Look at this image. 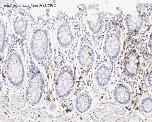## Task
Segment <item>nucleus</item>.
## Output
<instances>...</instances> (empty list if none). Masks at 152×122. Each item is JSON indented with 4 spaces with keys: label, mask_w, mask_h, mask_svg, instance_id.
<instances>
[{
    "label": "nucleus",
    "mask_w": 152,
    "mask_h": 122,
    "mask_svg": "<svg viewBox=\"0 0 152 122\" xmlns=\"http://www.w3.org/2000/svg\"><path fill=\"white\" fill-rule=\"evenodd\" d=\"M6 73L10 82L16 87H20L24 81V70L20 56L17 53L11 54L7 60Z\"/></svg>",
    "instance_id": "1"
},
{
    "label": "nucleus",
    "mask_w": 152,
    "mask_h": 122,
    "mask_svg": "<svg viewBox=\"0 0 152 122\" xmlns=\"http://www.w3.org/2000/svg\"><path fill=\"white\" fill-rule=\"evenodd\" d=\"M48 35L46 31L41 29L36 30L31 44V51L34 57L39 62L45 60L48 53Z\"/></svg>",
    "instance_id": "2"
},
{
    "label": "nucleus",
    "mask_w": 152,
    "mask_h": 122,
    "mask_svg": "<svg viewBox=\"0 0 152 122\" xmlns=\"http://www.w3.org/2000/svg\"><path fill=\"white\" fill-rule=\"evenodd\" d=\"M26 93V99L31 105H35L40 102L42 97L44 79L42 75L34 73L29 80Z\"/></svg>",
    "instance_id": "3"
},
{
    "label": "nucleus",
    "mask_w": 152,
    "mask_h": 122,
    "mask_svg": "<svg viewBox=\"0 0 152 122\" xmlns=\"http://www.w3.org/2000/svg\"><path fill=\"white\" fill-rule=\"evenodd\" d=\"M75 84L74 77L70 69L62 71L58 74L56 85V92L58 97H67L72 91Z\"/></svg>",
    "instance_id": "4"
},
{
    "label": "nucleus",
    "mask_w": 152,
    "mask_h": 122,
    "mask_svg": "<svg viewBox=\"0 0 152 122\" xmlns=\"http://www.w3.org/2000/svg\"><path fill=\"white\" fill-rule=\"evenodd\" d=\"M94 58V51L90 46L85 45L80 49L78 53V60L80 66L83 68L87 69L91 67Z\"/></svg>",
    "instance_id": "5"
},
{
    "label": "nucleus",
    "mask_w": 152,
    "mask_h": 122,
    "mask_svg": "<svg viewBox=\"0 0 152 122\" xmlns=\"http://www.w3.org/2000/svg\"><path fill=\"white\" fill-rule=\"evenodd\" d=\"M104 50L107 57L112 59L116 58L118 55L119 42L116 35L111 33L107 37L104 43Z\"/></svg>",
    "instance_id": "6"
},
{
    "label": "nucleus",
    "mask_w": 152,
    "mask_h": 122,
    "mask_svg": "<svg viewBox=\"0 0 152 122\" xmlns=\"http://www.w3.org/2000/svg\"><path fill=\"white\" fill-rule=\"evenodd\" d=\"M72 34L71 28L68 25L63 24L59 28L57 33L58 40L64 48H67L72 42Z\"/></svg>",
    "instance_id": "7"
},
{
    "label": "nucleus",
    "mask_w": 152,
    "mask_h": 122,
    "mask_svg": "<svg viewBox=\"0 0 152 122\" xmlns=\"http://www.w3.org/2000/svg\"><path fill=\"white\" fill-rule=\"evenodd\" d=\"M139 60L135 53H131L127 56L125 60V72L128 76L133 77L138 70Z\"/></svg>",
    "instance_id": "8"
},
{
    "label": "nucleus",
    "mask_w": 152,
    "mask_h": 122,
    "mask_svg": "<svg viewBox=\"0 0 152 122\" xmlns=\"http://www.w3.org/2000/svg\"><path fill=\"white\" fill-rule=\"evenodd\" d=\"M111 75L110 68L105 65H100L96 73V79L99 86L104 87L110 81Z\"/></svg>",
    "instance_id": "9"
},
{
    "label": "nucleus",
    "mask_w": 152,
    "mask_h": 122,
    "mask_svg": "<svg viewBox=\"0 0 152 122\" xmlns=\"http://www.w3.org/2000/svg\"><path fill=\"white\" fill-rule=\"evenodd\" d=\"M114 95L115 100L120 104H126L130 101V92L125 85H121L117 87L115 90Z\"/></svg>",
    "instance_id": "10"
},
{
    "label": "nucleus",
    "mask_w": 152,
    "mask_h": 122,
    "mask_svg": "<svg viewBox=\"0 0 152 122\" xmlns=\"http://www.w3.org/2000/svg\"><path fill=\"white\" fill-rule=\"evenodd\" d=\"M91 99L89 95L83 93L79 95L75 101V107L77 111L80 113L86 112L91 106Z\"/></svg>",
    "instance_id": "11"
},
{
    "label": "nucleus",
    "mask_w": 152,
    "mask_h": 122,
    "mask_svg": "<svg viewBox=\"0 0 152 122\" xmlns=\"http://www.w3.org/2000/svg\"><path fill=\"white\" fill-rule=\"evenodd\" d=\"M141 108L145 113H150L152 111V99L151 98H147L142 100L141 103Z\"/></svg>",
    "instance_id": "12"
}]
</instances>
